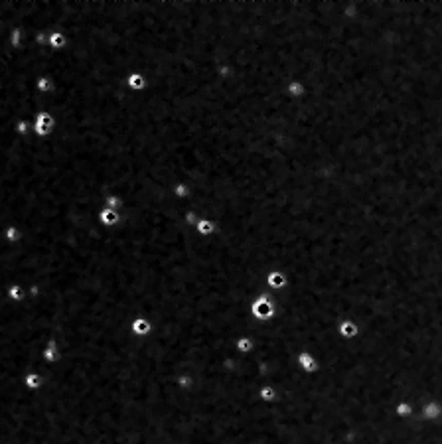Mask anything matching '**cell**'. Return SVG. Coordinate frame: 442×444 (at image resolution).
<instances>
[{"label":"cell","instance_id":"obj_12","mask_svg":"<svg viewBox=\"0 0 442 444\" xmlns=\"http://www.w3.org/2000/svg\"><path fill=\"white\" fill-rule=\"evenodd\" d=\"M14 133H16L18 137H28V135L32 133V121H30V119H20V121H16V125H14Z\"/></svg>","mask_w":442,"mask_h":444},{"label":"cell","instance_id":"obj_5","mask_svg":"<svg viewBox=\"0 0 442 444\" xmlns=\"http://www.w3.org/2000/svg\"><path fill=\"white\" fill-rule=\"evenodd\" d=\"M34 91H36L38 95H51V93L55 91V83H53L51 77H48V75H40V77L34 81Z\"/></svg>","mask_w":442,"mask_h":444},{"label":"cell","instance_id":"obj_9","mask_svg":"<svg viewBox=\"0 0 442 444\" xmlns=\"http://www.w3.org/2000/svg\"><path fill=\"white\" fill-rule=\"evenodd\" d=\"M123 205H125V199H123L119 194H109V196H105V199H103V207H109V209H117V211H121Z\"/></svg>","mask_w":442,"mask_h":444},{"label":"cell","instance_id":"obj_11","mask_svg":"<svg viewBox=\"0 0 442 444\" xmlns=\"http://www.w3.org/2000/svg\"><path fill=\"white\" fill-rule=\"evenodd\" d=\"M24 385H26V389H30V391H36V389L44 387V385H46V381H44V377H40L38 373H28V375H26V381H24Z\"/></svg>","mask_w":442,"mask_h":444},{"label":"cell","instance_id":"obj_15","mask_svg":"<svg viewBox=\"0 0 442 444\" xmlns=\"http://www.w3.org/2000/svg\"><path fill=\"white\" fill-rule=\"evenodd\" d=\"M263 399H267V401H273V399H275V393H273V389H263Z\"/></svg>","mask_w":442,"mask_h":444},{"label":"cell","instance_id":"obj_14","mask_svg":"<svg viewBox=\"0 0 442 444\" xmlns=\"http://www.w3.org/2000/svg\"><path fill=\"white\" fill-rule=\"evenodd\" d=\"M10 298H14V300H20V298H22L20 287H12V289H10Z\"/></svg>","mask_w":442,"mask_h":444},{"label":"cell","instance_id":"obj_13","mask_svg":"<svg viewBox=\"0 0 442 444\" xmlns=\"http://www.w3.org/2000/svg\"><path fill=\"white\" fill-rule=\"evenodd\" d=\"M18 237H20L18 227H16V225H8V227H6V239L14 243V241H18Z\"/></svg>","mask_w":442,"mask_h":444},{"label":"cell","instance_id":"obj_8","mask_svg":"<svg viewBox=\"0 0 442 444\" xmlns=\"http://www.w3.org/2000/svg\"><path fill=\"white\" fill-rule=\"evenodd\" d=\"M150 322H148L147 318H135L133 320V324H131V330H133V334L135 336H148L150 334Z\"/></svg>","mask_w":442,"mask_h":444},{"label":"cell","instance_id":"obj_3","mask_svg":"<svg viewBox=\"0 0 442 444\" xmlns=\"http://www.w3.org/2000/svg\"><path fill=\"white\" fill-rule=\"evenodd\" d=\"M127 87L133 91V93H143L148 87V79L145 73L141 71H133L127 75Z\"/></svg>","mask_w":442,"mask_h":444},{"label":"cell","instance_id":"obj_10","mask_svg":"<svg viewBox=\"0 0 442 444\" xmlns=\"http://www.w3.org/2000/svg\"><path fill=\"white\" fill-rule=\"evenodd\" d=\"M217 221H213V219H197V223H196V227H197V233L199 235H211L213 231H215V225Z\"/></svg>","mask_w":442,"mask_h":444},{"label":"cell","instance_id":"obj_2","mask_svg":"<svg viewBox=\"0 0 442 444\" xmlns=\"http://www.w3.org/2000/svg\"><path fill=\"white\" fill-rule=\"evenodd\" d=\"M97 223H101L103 227H117L121 223V211L101 207L99 213H97Z\"/></svg>","mask_w":442,"mask_h":444},{"label":"cell","instance_id":"obj_1","mask_svg":"<svg viewBox=\"0 0 442 444\" xmlns=\"http://www.w3.org/2000/svg\"><path fill=\"white\" fill-rule=\"evenodd\" d=\"M55 131V117L51 113H38L32 119V133L38 139H49Z\"/></svg>","mask_w":442,"mask_h":444},{"label":"cell","instance_id":"obj_7","mask_svg":"<svg viewBox=\"0 0 442 444\" xmlns=\"http://www.w3.org/2000/svg\"><path fill=\"white\" fill-rule=\"evenodd\" d=\"M172 192H174V197H178V199H188V197H192V188H190V184L186 182V180H182V182H176L174 184V188H172Z\"/></svg>","mask_w":442,"mask_h":444},{"label":"cell","instance_id":"obj_6","mask_svg":"<svg viewBox=\"0 0 442 444\" xmlns=\"http://www.w3.org/2000/svg\"><path fill=\"white\" fill-rule=\"evenodd\" d=\"M48 46H49V49H53V51H61V49L67 48V36H65L63 32H59V30H53V32H49Z\"/></svg>","mask_w":442,"mask_h":444},{"label":"cell","instance_id":"obj_4","mask_svg":"<svg viewBox=\"0 0 442 444\" xmlns=\"http://www.w3.org/2000/svg\"><path fill=\"white\" fill-rule=\"evenodd\" d=\"M42 357L48 361V365L57 363L61 359V349H57V340L55 338H49L48 340V344H46V347L42 351Z\"/></svg>","mask_w":442,"mask_h":444}]
</instances>
